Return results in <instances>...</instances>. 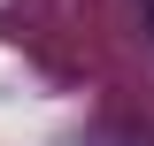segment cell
<instances>
[{"mask_svg":"<svg viewBox=\"0 0 154 146\" xmlns=\"http://www.w3.org/2000/svg\"><path fill=\"white\" fill-rule=\"evenodd\" d=\"M146 16H154V0H146Z\"/></svg>","mask_w":154,"mask_h":146,"instance_id":"6da1fadb","label":"cell"}]
</instances>
